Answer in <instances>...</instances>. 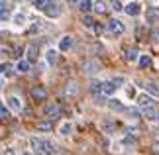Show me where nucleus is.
<instances>
[{
    "label": "nucleus",
    "instance_id": "1",
    "mask_svg": "<svg viewBox=\"0 0 159 155\" xmlns=\"http://www.w3.org/2000/svg\"><path fill=\"white\" fill-rule=\"evenodd\" d=\"M30 145H32V149L38 151V153H53L55 151L53 144H49V141H45V139H39V138H32L30 139Z\"/></svg>",
    "mask_w": 159,
    "mask_h": 155
},
{
    "label": "nucleus",
    "instance_id": "2",
    "mask_svg": "<svg viewBox=\"0 0 159 155\" xmlns=\"http://www.w3.org/2000/svg\"><path fill=\"white\" fill-rule=\"evenodd\" d=\"M41 12L49 18H57V16H61V6L57 0H45V4L41 6Z\"/></svg>",
    "mask_w": 159,
    "mask_h": 155
},
{
    "label": "nucleus",
    "instance_id": "3",
    "mask_svg": "<svg viewBox=\"0 0 159 155\" xmlns=\"http://www.w3.org/2000/svg\"><path fill=\"white\" fill-rule=\"evenodd\" d=\"M106 30L110 34H114V35H120V34H124V24H122L120 20H108V24H106Z\"/></svg>",
    "mask_w": 159,
    "mask_h": 155
},
{
    "label": "nucleus",
    "instance_id": "4",
    "mask_svg": "<svg viewBox=\"0 0 159 155\" xmlns=\"http://www.w3.org/2000/svg\"><path fill=\"white\" fill-rule=\"evenodd\" d=\"M43 114H45V116H49V118H57V116L61 114V108H59V104H55V102L45 104V108H43Z\"/></svg>",
    "mask_w": 159,
    "mask_h": 155
},
{
    "label": "nucleus",
    "instance_id": "5",
    "mask_svg": "<svg viewBox=\"0 0 159 155\" xmlns=\"http://www.w3.org/2000/svg\"><path fill=\"white\" fill-rule=\"evenodd\" d=\"M143 118H145V120H149V122H159V110L155 106L143 108Z\"/></svg>",
    "mask_w": 159,
    "mask_h": 155
},
{
    "label": "nucleus",
    "instance_id": "6",
    "mask_svg": "<svg viewBox=\"0 0 159 155\" xmlns=\"http://www.w3.org/2000/svg\"><path fill=\"white\" fill-rule=\"evenodd\" d=\"M98 69H100L98 61H93V59H90V61H87V63L83 65V73H84V75H94V73L98 71Z\"/></svg>",
    "mask_w": 159,
    "mask_h": 155
},
{
    "label": "nucleus",
    "instance_id": "7",
    "mask_svg": "<svg viewBox=\"0 0 159 155\" xmlns=\"http://www.w3.org/2000/svg\"><path fill=\"white\" fill-rule=\"evenodd\" d=\"M116 89H118V84H116L114 80H106V83H102V94H104V96L114 94Z\"/></svg>",
    "mask_w": 159,
    "mask_h": 155
},
{
    "label": "nucleus",
    "instance_id": "8",
    "mask_svg": "<svg viewBox=\"0 0 159 155\" xmlns=\"http://www.w3.org/2000/svg\"><path fill=\"white\" fill-rule=\"evenodd\" d=\"M139 10H142V6H139L138 2H130V4H126L124 6V12L128 16H138L139 14Z\"/></svg>",
    "mask_w": 159,
    "mask_h": 155
},
{
    "label": "nucleus",
    "instance_id": "9",
    "mask_svg": "<svg viewBox=\"0 0 159 155\" xmlns=\"http://www.w3.org/2000/svg\"><path fill=\"white\" fill-rule=\"evenodd\" d=\"M6 102H8V108L14 110V112H20V110H22V100L18 96H8Z\"/></svg>",
    "mask_w": 159,
    "mask_h": 155
},
{
    "label": "nucleus",
    "instance_id": "10",
    "mask_svg": "<svg viewBox=\"0 0 159 155\" xmlns=\"http://www.w3.org/2000/svg\"><path fill=\"white\" fill-rule=\"evenodd\" d=\"M108 108H110V110H114V112H126L124 102L116 100V98H110V100H108Z\"/></svg>",
    "mask_w": 159,
    "mask_h": 155
},
{
    "label": "nucleus",
    "instance_id": "11",
    "mask_svg": "<svg viewBox=\"0 0 159 155\" xmlns=\"http://www.w3.org/2000/svg\"><path fill=\"white\" fill-rule=\"evenodd\" d=\"M32 96L35 98V100H45L47 90L43 89V86H34V89H32Z\"/></svg>",
    "mask_w": 159,
    "mask_h": 155
},
{
    "label": "nucleus",
    "instance_id": "12",
    "mask_svg": "<svg viewBox=\"0 0 159 155\" xmlns=\"http://www.w3.org/2000/svg\"><path fill=\"white\" fill-rule=\"evenodd\" d=\"M71 47H73V38H71V35L61 38V41H59V51H69Z\"/></svg>",
    "mask_w": 159,
    "mask_h": 155
},
{
    "label": "nucleus",
    "instance_id": "13",
    "mask_svg": "<svg viewBox=\"0 0 159 155\" xmlns=\"http://www.w3.org/2000/svg\"><path fill=\"white\" fill-rule=\"evenodd\" d=\"M151 102H153V100H151V96H149V94H139V96H138V106H139V108L153 106Z\"/></svg>",
    "mask_w": 159,
    "mask_h": 155
},
{
    "label": "nucleus",
    "instance_id": "14",
    "mask_svg": "<svg viewBox=\"0 0 159 155\" xmlns=\"http://www.w3.org/2000/svg\"><path fill=\"white\" fill-rule=\"evenodd\" d=\"M138 49L136 47H128V49H124V59L126 61H136L138 59Z\"/></svg>",
    "mask_w": 159,
    "mask_h": 155
},
{
    "label": "nucleus",
    "instance_id": "15",
    "mask_svg": "<svg viewBox=\"0 0 159 155\" xmlns=\"http://www.w3.org/2000/svg\"><path fill=\"white\" fill-rule=\"evenodd\" d=\"M79 8H81V12L89 14V12L94 8V4H93V0H81V2H79Z\"/></svg>",
    "mask_w": 159,
    "mask_h": 155
},
{
    "label": "nucleus",
    "instance_id": "16",
    "mask_svg": "<svg viewBox=\"0 0 159 155\" xmlns=\"http://www.w3.org/2000/svg\"><path fill=\"white\" fill-rule=\"evenodd\" d=\"M100 128H102V132H106V134H112L114 130H116V124L114 122H110V120H104L100 124Z\"/></svg>",
    "mask_w": 159,
    "mask_h": 155
},
{
    "label": "nucleus",
    "instance_id": "17",
    "mask_svg": "<svg viewBox=\"0 0 159 155\" xmlns=\"http://www.w3.org/2000/svg\"><path fill=\"white\" fill-rule=\"evenodd\" d=\"M26 55H28V61H35V59H38V47H35V45H30L26 49Z\"/></svg>",
    "mask_w": 159,
    "mask_h": 155
},
{
    "label": "nucleus",
    "instance_id": "18",
    "mask_svg": "<svg viewBox=\"0 0 159 155\" xmlns=\"http://www.w3.org/2000/svg\"><path fill=\"white\" fill-rule=\"evenodd\" d=\"M45 59H47L49 65H55L57 63V51H55V49H49V51L45 53Z\"/></svg>",
    "mask_w": 159,
    "mask_h": 155
},
{
    "label": "nucleus",
    "instance_id": "19",
    "mask_svg": "<svg viewBox=\"0 0 159 155\" xmlns=\"http://www.w3.org/2000/svg\"><path fill=\"white\" fill-rule=\"evenodd\" d=\"M30 63H32V61H18L16 71H20V73H28V71H30Z\"/></svg>",
    "mask_w": 159,
    "mask_h": 155
},
{
    "label": "nucleus",
    "instance_id": "20",
    "mask_svg": "<svg viewBox=\"0 0 159 155\" xmlns=\"http://www.w3.org/2000/svg\"><path fill=\"white\" fill-rule=\"evenodd\" d=\"M149 65H151V57L149 55H142L139 57V69H148Z\"/></svg>",
    "mask_w": 159,
    "mask_h": 155
},
{
    "label": "nucleus",
    "instance_id": "21",
    "mask_svg": "<svg viewBox=\"0 0 159 155\" xmlns=\"http://www.w3.org/2000/svg\"><path fill=\"white\" fill-rule=\"evenodd\" d=\"M71 132H73V124H71V122H65L63 126H61V130H59L61 135H69Z\"/></svg>",
    "mask_w": 159,
    "mask_h": 155
},
{
    "label": "nucleus",
    "instance_id": "22",
    "mask_svg": "<svg viewBox=\"0 0 159 155\" xmlns=\"http://www.w3.org/2000/svg\"><path fill=\"white\" fill-rule=\"evenodd\" d=\"M145 89H148V92H149L151 96H157V98H159V86H157V84L148 83V86H145Z\"/></svg>",
    "mask_w": 159,
    "mask_h": 155
},
{
    "label": "nucleus",
    "instance_id": "23",
    "mask_svg": "<svg viewBox=\"0 0 159 155\" xmlns=\"http://www.w3.org/2000/svg\"><path fill=\"white\" fill-rule=\"evenodd\" d=\"M106 8H108V6H106V2H102V0H96V2H94V10L98 12V14H104Z\"/></svg>",
    "mask_w": 159,
    "mask_h": 155
},
{
    "label": "nucleus",
    "instance_id": "24",
    "mask_svg": "<svg viewBox=\"0 0 159 155\" xmlns=\"http://www.w3.org/2000/svg\"><path fill=\"white\" fill-rule=\"evenodd\" d=\"M157 18H159V8H149L148 10V20L153 22V20H157Z\"/></svg>",
    "mask_w": 159,
    "mask_h": 155
},
{
    "label": "nucleus",
    "instance_id": "25",
    "mask_svg": "<svg viewBox=\"0 0 159 155\" xmlns=\"http://www.w3.org/2000/svg\"><path fill=\"white\" fill-rule=\"evenodd\" d=\"M90 92H94V94H102V83L94 80V83L90 84Z\"/></svg>",
    "mask_w": 159,
    "mask_h": 155
},
{
    "label": "nucleus",
    "instance_id": "26",
    "mask_svg": "<svg viewBox=\"0 0 159 155\" xmlns=\"http://www.w3.org/2000/svg\"><path fill=\"white\" fill-rule=\"evenodd\" d=\"M77 92H79V86H77L75 80H71V83L67 84V94H77Z\"/></svg>",
    "mask_w": 159,
    "mask_h": 155
},
{
    "label": "nucleus",
    "instance_id": "27",
    "mask_svg": "<svg viewBox=\"0 0 159 155\" xmlns=\"http://www.w3.org/2000/svg\"><path fill=\"white\" fill-rule=\"evenodd\" d=\"M51 128H53L51 122H39V124H38V130H41V132H49Z\"/></svg>",
    "mask_w": 159,
    "mask_h": 155
},
{
    "label": "nucleus",
    "instance_id": "28",
    "mask_svg": "<svg viewBox=\"0 0 159 155\" xmlns=\"http://www.w3.org/2000/svg\"><path fill=\"white\" fill-rule=\"evenodd\" d=\"M10 18V10L8 8H0V22H6Z\"/></svg>",
    "mask_w": 159,
    "mask_h": 155
},
{
    "label": "nucleus",
    "instance_id": "29",
    "mask_svg": "<svg viewBox=\"0 0 159 155\" xmlns=\"http://www.w3.org/2000/svg\"><path fill=\"white\" fill-rule=\"evenodd\" d=\"M83 24H84V26H87V28H93L96 22H94L93 18H90V16H84V18H83Z\"/></svg>",
    "mask_w": 159,
    "mask_h": 155
},
{
    "label": "nucleus",
    "instance_id": "30",
    "mask_svg": "<svg viewBox=\"0 0 159 155\" xmlns=\"http://www.w3.org/2000/svg\"><path fill=\"white\" fill-rule=\"evenodd\" d=\"M112 10L114 12H120V10H124V6H122L118 0H114V2H112Z\"/></svg>",
    "mask_w": 159,
    "mask_h": 155
},
{
    "label": "nucleus",
    "instance_id": "31",
    "mask_svg": "<svg viewBox=\"0 0 159 155\" xmlns=\"http://www.w3.org/2000/svg\"><path fill=\"white\" fill-rule=\"evenodd\" d=\"M0 118H8V108L4 104H0Z\"/></svg>",
    "mask_w": 159,
    "mask_h": 155
},
{
    "label": "nucleus",
    "instance_id": "32",
    "mask_svg": "<svg viewBox=\"0 0 159 155\" xmlns=\"http://www.w3.org/2000/svg\"><path fill=\"white\" fill-rule=\"evenodd\" d=\"M126 112L130 116H139V108H126Z\"/></svg>",
    "mask_w": 159,
    "mask_h": 155
},
{
    "label": "nucleus",
    "instance_id": "33",
    "mask_svg": "<svg viewBox=\"0 0 159 155\" xmlns=\"http://www.w3.org/2000/svg\"><path fill=\"white\" fill-rule=\"evenodd\" d=\"M34 4H35V8H38V10H41V6L45 4V0H34Z\"/></svg>",
    "mask_w": 159,
    "mask_h": 155
},
{
    "label": "nucleus",
    "instance_id": "34",
    "mask_svg": "<svg viewBox=\"0 0 159 155\" xmlns=\"http://www.w3.org/2000/svg\"><path fill=\"white\" fill-rule=\"evenodd\" d=\"M24 20H26V16H24V14H18V16H16V22H18V24H22Z\"/></svg>",
    "mask_w": 159,
    "mask_h": 155
},
{
    "label": "nucleus",
    "instance_id": "35",
    "mask_svg": "<svg viewBox=\"0 0 159 155\" xmlns=\"http://www.w3.org/2000/svg\"><path fill=\"white\" fill-rule=\"evenodd\" d=\"M0 53H12V49L6 47V45H2V47H0Z\"/></svg>",
    "mask_w": 159,
    "mask_h": 155
},
{
    "label": "nucleus",
    "instance_id": "36",
    "mask_svg": "<svg viewBox=\"0 0 159 155\" xmlns=\"http://www.w3.org/2000/svg\"><path fill=\"white\" fill-rule=\"evenodd\" d=\"M93 28H94V32H96V34H102V30H104L102 26H93Z\"/></svg>",
    "mask_w": 159,
    "mask_h": 155
},
{
    "label": "nucleus",
    "instance_id": "37",
    "mask_svg": "<svg viewBox=\"0 0 159 155\" xmlns=\"http://www.w3.org/2000/svg\"><path fill=\"white\" fill-rule=\"evenodd\" d=\"M8 69H10L8 65H0V73H4V71H8Z\"/></svg>",
    "mask_w": 159,
    "mask_h": 155
},
{
    "label": "nucleus",
    "instance_id": "38",
    "mask_svg": "<svg viewBox=\"0 0 159 155\" xmlns=\"http://www.w3.org/2000/svg\"><path fill=\"white\" fill-rule=\"evenodd\" d=\"M134 94H136V90H134L132 86H130V89H128V96H134Z\"/></svg>",
    "mask_w": 159,
    "mask_h": 155
},
{
    "label": "nucleus",
    "instance_id": "39",
    "mask_svg": "<svg viewBox=\"0 0 159 155\" xmlns=\"http://www.w3.org/2000/svg\"><path fill=\"white\" fill-rule=\"evenodd\" d=\"M153 38H155V41H159V30H155V32H153Z\"/></svg>",
    "mask_w": 159,
    "mask_h": 155
},
{
    "label": "nucleus",
    "instance_id": "40",
    "mask_svg": "<svg viewBox=\"0 0 159 155\" xmlns=\"http://www.w3.org/2000/svg\"><path fill=\"white\" fill-rule=\"evenodd\" d=\"M67 2H69V4H77V0H67Z\"/></svg>",
    "mask_w": 159,
    "mask_h": 155
},
{
    "label": "nucleus",
    "instance_id": "41",
    "mask_svg": "<svg viewBox=\"0 0 159 155\" xmlns=\"http://www.w3.org/2000/svg\"><path fill=\"white\" fill-rule=\"evenodd\" d=\"M2 84H4V80H2V79H0V89H2Z\"/></svg>",
    "mask_w": 159,
    "mask_h": 155
},
{
    "label": "nucleus",
    "instance_id": "42",
    "mask_svg": "<svg viewBox=\"0 0 159 155\" xmlns=\"http://www.w3.org/2000/svg\"><path fill=\"white\" fill-rule=\"evenodd\" d=\"M2 2H4V0H0V4H2Z\"/></svg>",
    "mask_w": 159,
    "mask_h": 155
}]
</instances>
